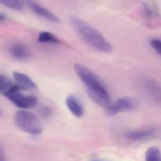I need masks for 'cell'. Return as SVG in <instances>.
Returning a JSON list of instances; mask_svg holds the SVG:
<instances>
[{"label": "cell", "mask_w": 161, "mask_h": 161, "mask_svg": "<svg viewBox=\"0 0 161 161\" xmlns=\"http://www.w3.org/2000/svg\"><path fill=\"white\" fill-rule=\"evenodd\" d=\"M146 161H161V153L158 147H150L146 151L145 156Z\"/></svg>", "instance_id": "7c38bea8"}, {"label": "cell", "mask_w": 161, "mask_h": 161, "mask_svg": "<svg viewBox=\"0 0 161 161\" xmlns=\"http://www.w3.org/2000/svg\"><path fill=\"white\" fill-rule=\"evenodd\" d=\"M23 1L25 2L30 9L39 17L48 20V21L52 22V23H59L60 22L59 17L56 14H54L44 6H41L35 0H23Z\"/></svg>", "instance_id": "8992f818"}, {"label": "cell", "mask_w": 161, "mask_h": 161, "mask_svg": "<svg viewBox=\"0 0 161 161\" xmlns=\"http://www.w3.org/2000/svg\"><path fill=\"white\" fill-rule=\"evenodd\" d=\"M69 22L75 32L87 44L103 53H109L113 50L111 43L94 27L78 17H69Z\"/></svg>", "instance_id": "7a4b0ae2"}, {"label": "cell", "mask_w": 161, "mask_h": 161, "mask_svg": "<svg viewBox=\"0 0 161 161\" xmlns=\"http://www.w3.org/2000/svg\"><path fill=\"white\" fill-rule=\"evenodd\" d=\"M155 135V129L152 127H146L130 130L127 134V138L132 141H144L153 138Z\"/></svg>", "instance_id": "ba28073f"}, {"label": "cell", "mask_w": 161, "mask_h": 161, "mask_svg": "<svg viewBox=\"0 0 161 161\" xmlns=\"http://www.w3.org/2000/svg\"><path fill=\"white\" fill-rule=\"evenodd\" d=\"M14 79L16 85L23 91H33L37 89V86L29 76L20 72H14Z\"/></svg>", "instance_id": "52a82bcc"}, {"label": "cell", "mask_w": 161, "mask_h": 161, "mask_svg": "<svg viewBox=\"0 0 161 161\" xmlns=\"http://www.w3.org/2000/svg\"><path fill=\"white\" fill-rule=\"evenodd\" d=\"M16 127L23 132L32 135L42 133V125L36 115L27 110H19L14 115Z\"/></svg>", "instance_id": "3957f363"}, {"label": "cell", "mask_w": 161, "mask_h": 161, "mask_svg": "<svg viewBox=\"0 0 161 161\" xmlns=\"http://www.w3.org/2000/svg\"><path fill=\"white\" fill-rule=\"evenodd\" d=\"M38 40L40 42H44V43H47V42L53 44L61 43L60 39L55 35H53L51 32H49V31H42V32L39 33Z\"/></svg>", "instance_id": "8fae6325"}, {"label": "cell", "mask_w": 161, "mask_h": 161, "mask_svg": "<svg viewBox=\"0 0 161 161\" xmlns=\"http://www.w3.org/2000/svg\"><path fill=\"white\" fill-rule=\"evenodd\" d=\"M150 45L159 54L161 55V39H153L150 41Z\"/></svg>", "instance_id": "9a60e30c"}, {"label": "cell", "mask_w": 161, "mask_h": 161, "mask_svg": "<svg viewBox=\"0 0 161 161\" xmlns=\"http://www.w3.org/2000/svg\"><path fill=\"white\" fill-rule=\"evenodd\" d=\"M10 55L19 61H25L30 57V50L28 47L21 42H15L9 48Z\"/></svg>", "instance_id": "9c48e42d"}, {"label": "cell", "mask_w": 161, "mask_h": 161, "mask_svg": "<svg viewBox=\"0 0 161 161\" xmlns=\"http://www.w3.org/2000/svg\"><path fill=\"white\" fill-rule=\"evenodd\" d=\"M138 106V102L135 97H122L113 102L107 108L106 112L110 116H114L119 113L134 111Z\"/></svg>", "instance_id": "5b68a950"}, {"label": "cell", "mask_w": 161, "mask_h": 161, "mask_svg": "<svg viewBox=\"0 0 161 161\" xmlns=\"http://www.w3.org/2000/svg\"><path fill=\"white\" fill-rule=\"evenodd\" d=\"M14 85V84L12 83V81L7 76L1 75V76H0V92L2 94H3L6 91L10 89Z\"/></svg>", "instance_id": "5bb4252c"}, {"label": "cell", "mask_w": 161, "mask_h": 161, "mask_svg": "<svg viewBox=\"0 0 161 161\" xmlns=\"http://www.w3.org/2000/svg\"><path fill=\"white\" fill-rule=\"evenodd\" d=\"M20 91L19 86L14 84L3 95L7 97L17 108H21V110L28 109L36 106L37 104V98L33 95H24Z\"/></svg>", "instance_id": "277c9868"}, {"label": "cell", "mask_w": 161, "mask_h": 161, "mask_svg": "<svg viewBox=\"0 0 161 161\" xmlns=\"http://www.w3.org/2000/svg\"><path fill=\"white\" fill-rule=\"evenodd\" d=\"M66 106H67L68 109L70 111L73 116L75 117H82L84 113V109H83V105L80 102L76 97L73 94H70L66 97L65 100Z\"/></svg>", "instance_id": "30bf717a"}, {"label": "cell", "mask_w": 161, "mask_h": 161, "mask_svg": "<svg viewBox=\"0 0 161 161\" xmlns=\"http://www.w3.org/2000/svg\"><path fill=\"white\" fill-rule=\"evenodd\" d=\"M74 71L84 84L90 98L106 110L113 102L109 93L102 80L89 68L80 63L74 64Z\"/></svg>", "instance_id": "6da1fadb"}, {"label": "cell", "mask_w": 161, "mask_h": 161, "mask_svg": "<svg viewBox=\"0 0 161 161\" xmlns=\"http://www.w3.org/2000/svg\"><path fill=\"white\" fill-rule=\"evenodd\" d=\"M6 16H5V14L2 12L1 14H0V20L3 22L4 21V20H6Z\"/></svg>", "instance_id": "e0dca14e"}, {"label": "cell", "mask_w": 161, "mask_h": 161, "mask_svg": "<svg viewBox=\"0 0 161 161\" xmlns=\"http://www.w3.org/2000/svg\"><path fill=\"white\" fill-rule=\"evenodd\" d=\"M91 161H105V160H100V159H93V160H91Z\"/></svg>", "instance_id": "ac0fdd59"}, {"label": "cell", "mask_w": 161, "mask_h": 161, "mask_svg": "<svg viewBox=\"0 0 161 161\" xmlns=\"http://www.w3.org/2000/svg\"><path fill=\"white\" fill-rule=\"evenodd\" d=\"M0 3L3 6L16 11H20L24 8L23 0H0Z\"/></svg>", "instance_id": "4fadbf2b"}, {"label": "cell", "mask_w": 161, "mask_h": 161, "mask_svg": "<svg viewBox=\"0 0 161 161\" xmlns=\"http://www.w3.org/2000/svg\"><path fill=\"white\" fill-rule=\"evenodd\" d=\"M0 161H6L4 153H3V149H1V154H0Z\"/></svg>", "instance_id": "2e32d148"}]
</instances>
